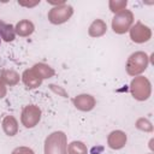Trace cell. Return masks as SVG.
<instances>
[{
    "instance_id": "5b68a950",
    "label": "cell",
    "mask_w": 154,
    "mask_h": 154,
    "mask_svg": "<svg viewBox=\"0 0 154 154\" xmlns=\"http://www.w3.org/2000/svg\"><path fill=\"white\" fill-rule=\"evenodd\" d=\"M131 93L137 100H146L150 95V84L144 77H137L131 82Z\"/></svg>"
},
{
    "instance_id": "e0dca14e",
    "label": "cell",
    "mask_w": 154,
    "mask_h": 154,
    "mask_svg": "<svg viewBox=\"0 0 154 154\" xmlns=\"http://www.w3.org/2000/svg\"><path fill=\"white\" fill-rule=\"evenodd\" d=\"M69 154H87V147L83 142L73 141L69 146Z\"/></svg>"
},
{
    "instance_id": "30bf717a",
    "label": "cell",
    "mask_w": 154,
    "mask_h": 154,
    "mask_svg": "<svg viewBox=\"0 0 154 154\" xmlns=\"http://www.w3.org/2000/svg\"><path fill=\"white\" fill-rule=\"evenodd\" d=\"M126 142V135L123 131H112L108 136V146L112 149H120Z\"/></svg>"
},
{
    "instance_id": "6da1fadb",
    "label": "cell",
    "mask_w": 154,
    "mask_h": 154,
    "mask_svg": "<svg viewBox=\"0 0 154 154\" xmlns=\"http://www.w3.org/2000/svg\"><path fill=\"white\" fill-rule=\"evenodd\" d=\"M45 154H67L66 135L63 131H55L46 138Z\"/></svg>"
},
{
    "instance_id": "2e32d148",
    "label": "cell",
    "mask_w": 154,
    "mask_h": 154,
    "mask_svg": "<svg viewBox=\"0 0 154 154\" xmlns=\"http://www.w3.org/2000/svg\"><path fill=\"white\" fill-rule=\"evenodd\" d=\"M1 79L10 85H14L19 81V75L12 70H2L1 71Z\"/></svg>"
},
{
    "instance_id": "9c48e42d",
    "label": "cell",
    "mask_w": 154,
    "mask_h": 154,
    "mask_svg": "<svg viewBox=\"0 0 154 154\" xmlns=\"http://www.w3.org/2000/svg\"><path fill=\"white\" fill-rule=\"evenodd\" d=\"M73 103H75L76 108H78L81 111H90L95 106V100L91 95L82 94L73 99Z\"/></svg>"
},
{
    "instance_id": "ffe728a7",
    "label": "cell",
    "mask_w": 154,
    "mask_h": 154,
    "mask_svg": "<svg viewBox=\"0 0 154 154\" xmlns=\"http://www.w3.org/2000/svg\"><path fill=\"white\" fill-rule=\"evenodd\" d=\"M5 95H6V88H5L4 83H2V81L0 79V99L4 97Z\"/></svg>"
},
{
    "instance_id": "7c38bea8",
    "label": "cell",
    "mask_w": 154,
    "mask_h": 154,
    "mask_svg": "<svg viewBox=\"0 0 154 154\" xmlns=\"http://www.w3.org/2000/svg\"><path fill=\"white\" fill-rule=\"evenodd\" d=\"M2 129H4L6 135L14 136L18 131V123H17L16 118L12 117V116L5 117V119L2 120Z\"/></svg>"
},
{
    "instance_id": "3957f363",
    "label": "cell",
    "mask_w": 154,
    "mask_h": 154,
    "mask_svg": "<svg viewBox=\"0 0 154 154\" xmlns=\"http://www.w3.org/2000/svg\"><path fill=\"white\" fill-rule=\"evenodd\" d=\"M147 65H148L147 54L143 52H136L129 57L128 63H126V71L129 75L135 76V75L143 72L146 70Z\"/></svg>"
},
{
    "instance_id": "7a4b0ae2",
    "label": "cell",
    "mask_w": 154,
    "mask_h": 154,
    "mask_svg": "<svg viewBox=\"0 0 154 154\" xmlns=\"http://www.w3.org/2000/svg\"><path fill=\"white\" fill-rule=\"evenodd\" d=\"M134 22V14L129 10H123L118 13L112 19V29L117 34H124L128 30H130V26Z\"/></svg>"
},
{
    "instance_id": "ba28073f",
    "label": "cell",
    "mask_w": 154,
    "mask_h": 154,
    "mask_svg": "<svg viewBox=\"0 0 154 154\" xmlns=\"http://www.w3.org/2000/svg\"><path fill=\"white\" fill-rule=\"evenodd\" d=\"M23 82L24 84L29 88V89H34V88H37L41 83H42V78L37 75V72L34 70V69H29V70H25L23 72Z\"/></svg>"
},
{
    "instance_id": "277c9868",
    "label": "cell",
    "mask_w": 154,
    "mask_h": 154,
    "mask_svg": "<svg viewBox=\"0 0 154 154\" xmlns=\"http://www.w3.org/2000/svg\"><path fill=\"white\" fill-rule=\"evenodd\" d=\"M72 14H73L72 6L64 2V4H60L49 10L48 20L53 24H61V23H65L66 20H69Z\"/></svg>"
},
{
    "instance_id": "8992f818",
    "label": "cell",
    "mask_w": 154,
    "mask_h": 154,
    "mask_svg": "<svg viewBox=\"0 0 154 154\" xmlns=\"http://www.w3.org/2000/svg\"><path fill=\"white\" fill-rule=\"evenodd\" d=\"M41 118V109L35 105H28L22 112V123L25 128H34Z\"/></svg>"
},
{
    "instance_id": "ac0fdd59",
    "label": "cell",
    "mask_w": 154,
    "mask_h": 154,
    "mask_svg": "<svg viewBox=\"0 0 154 154\" xmlns=\"http://www.w3.org/2000/svg\"><path fill=\"white\" fill-rule=\"evenodd\" d=\"M126 5H128V2L126 1H124V0H122V1H114V0H112V1H109V8H111V11L112 12H120V11H123V10H125V7H126Z\"/></svg>"
},
{
    "instance_id": "5bb4252c",
    "label": "cell",
    "mask_w": 154,
    "mask_h": 154,
    "mask_svg": "<svg viewBox=\"0 0 154 154\" xmlns=\"http://www.w3.org/2000/svg\"><path fill=\"white\" fill-rule=\"evenodd\" d=\"M106 30H107L106 23L101 19H96L89 26V35L93 36V37H97V36L103 35L106 32Z\"/></svg>"
},
{
    "instance_id": "4fadbf2b",
    "label": "cell",
    "mask_w": 154,
    "mask_h": 154,
    "mask_svg": "<svg viewBox=\"0 0 154 154\" xmlns=\"http://www.w3.org/2000/svg\"><path fill=\"white\" fill-rule=\"evenodd\" d=\"M16 32H14V28L12 24L5 23L0 19V37L4 38L6 42H12L14 40Z\"/></svg>"
},
{
    "instance_id": "9a60e30c",
    "label": "cell",
    "mask_w": 154,
    "mask_h": 154,
    "mask_svg": "<svg viewBox=\"0 0 154 154\" xmlns=\"http://www.w3.org/2000/svg\"><path fill=\"white\" fill-rule=\"evenodd\" d=\"M32 69L37 72V75H38L42 79H43V78H51V77H53V75H54V70H53L51 66H48V65H46V64H42V63L34 65Z\"/></svg>"
},
{
    "instance_id": "d6986e66",
    "label": "cell",
    "mask_w": 154,
    "mask_h": 154,
    "mask_svg": "<svg viewBox=\"0 0 154 154\" xmlns=\"http://www.w3.org/2000/svg\"><path fill=\"white\" fill-rule=\"evenodd\" d=\"M12 154H34V152L28 147H18L12 152Z\"/></svg>"
},
{
    "instance_id": "44dd1931",
    "label": "cell",
    "mask_w": 154,
    "mask_h": 154,
    "mask_svg": "<svg viewBox=\"0 0 154 154\" xmlns=\"http://www.w3.org/2000/svg\"><path fill=\"white\" fill-rule=\"evenodd\" d=\"M0 43H1V37H0Z\"/></svg>"
},
{
    "instance_id": "52a82bcc",
    "label": "cell",
    "mask_w": 154,
    "mask_h": 154,
    "mask_svg": "<svg viewBox=\"0 0 154 154\" xmlns=\"http://www.w3.org/2000/svg\"><path fill=\"white\" fill-rule=\"evenodd\" d=\"M130 36H131L132 41H135L137 43H142V42H146L150 38L152 32H150V29L148 26L143 25L141 22H137L130 29Z\"/></svg>"
},
{
    "instance_id": "8fae6325",
    "label": "cell",
    "mask_w": 154,
    "mask_h": 154,
    "mask_svg": "<svg viewBox=\"0 0 154 154\" xmlns=\"http://www.w3.org/2000/svg\"><path fill=\"white\" fill-rule=\"evenodd\" d=\"M34 29H35V26H34L32 22H30L28 19H23L17 23V25L14 28V32L18 34L19 36H29L30 34H32Z\"/></svg>"
}]
</instances>
